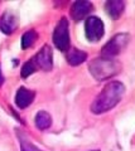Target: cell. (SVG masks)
<instances>
[{
  "label": "cell",
  "instance_id": "1",
  "mask_svg": "<svg viewBox=\"0 0 135 151\" xmlns=\"http://www.w3.org/2000/svg\"><path fill=\"white\" fill-rule=\"evenodd\" d=\"M124 93H125V87L121 82L119 81L110 82L104 87V89L96 97V100L92 102L91 111L96 113V115L110 111L111 108H114L121 101Z\"/></svg>",
  "mask_w": 135,
  "mask_h": 151
},
{
  "label": "cell",
  "instance_id": "2",
  "mask_svg": "<svg viewBox=\"0 0 135 151\" xmlns=\"http://www.w3.org/2000/svg\"><path fill=\"white\" fill-rule=\"evenodd\" d=\"M90 73L92 74V77L96 78L97 81H105V79L111 78L113 76L118 74L121 69V65L118 60H115L113 58H97L94 59L88 65Z\"/></svg>",
  "mask_w": 135,
  "mask_h": 151
},
{
  "label": "cell",
  "instance_id": "3",
  "mask_svg": "<svg viewBox=\"0 0 135 151\" xmlns=\"http://www.w3.org/2000/svg\"><path fill=\"white\" fill-rule=\"evenodd\" d=\"M129 43V34L126 33H119L113 39H110L101 49V57L104 58H113L115 55L120 54L124 48Z\"/></svg>",
  "mask_w": 135,
  "mask_h": 151
},
{
  "label": "cell",
  "instance_id": "4",
  "mask_svg": "<svg viewBox=\"0 0 135 151\" xmlns=\"http://www.w3.org/2000/svg\"><path fill=\"white\" fill-rule=\"evenodd\" d=\"M53 43L61 52H67L69 49V32H68V22L66 18H62L56 25L53 32Z\"/></svg>",
  "mask_w": 135,
  "mask_h": 151
},
{
  "label": "cell",
  "instance_id": "5",
  "mask_svg": "<svg viewBox=\"0 0 135 151\" xmlns=\"http://www.w3.org/2000/svg\"><path fill=\"white\" fill-rule=\"evenodd\" d=\"M85 33L90 42H99L105 33L104 23L97 17H88L85 23Z\"/></svg>",
  "mask_w": 135,
  "mask_h": 151
},
{
  "label": "cell",
  "instance_id": "6",
  "mask_svg": "<svg viewBox=\"0 0 135 151\" xmlns=\"http://www.w3.org/2000/svg\"><path fill=\"white\" fill-rule=\"evenodd\" d=\"M33 60L37 65V68H40V69L45 70V72L51 70L53 67V55H52V49H51V47L47 44L43 45V48L35 54Z\"/></svg>",
  "mask_w": 135,
  "mask_h": 151
},
{
  "label": "cell",
  "instance_id": "7",
  "mask_svg": "<svg viewBox=\"0 0 135 151\" xmlns=\"http://www.w3.org/2000/svg\"><path fill=\"white\" fill-rule=\"evenodd\" d=\"M17 28H18V17L10 10L5 12L0 18V30L4 34L9 35L13 32H15Z\"/></svg>",
  "mask_w": 135,
  "mask_h": 151
},
{
  "label": "cell",
  "instance_id": "8",
  "mask_svg": "<svg viewBox=\"0 0 135 151\" xmlns=\"http://www.w3.org/2000/svg\"><path fill=\"white\" fill-rule=\"evenodd\" d=\"M92 10V4L90 1H74L71 6V17L73 20H81Z\"/></svg>",
  "mask_w": 135,
  "mask_h": 151
},
{
  "label": "cell",
  "instance_id": "9",
  "mask_svg": "<svg viewBox=\"0 0 135 151\" xmlns=\"http://www.w3.org/2000/svg\"><path fill=\"white\" fill-rule=\"evenodd\" d=\"M34 100V92L25 87H20L15 94V105L19 108H27Z\"/></svg>",
  "mask_w": 135,
  "mask_h": 151
},
{
  "label": "cell",
  "instance_id": "10",
  "mask_svg": "<svg viewBox=\"0 0 135 151\" xmlns=\"http://www.w3.org/2000/svg\"><path fill=\"white\" fill-rule=\"evenodd\" d=\"M106 13L113 18V19H119L125 9V3L120 1V0H111V1H106L105 4Z\"/></svg>",
  "mask_w": 135,
  "mask_h": 151
},
{
  "label": "cell",
  "instance_id": "11",
  "mask_svg": "<svg viewBox=\"0 0 135 151\" xmlns=\"http://www.w3.org/2000/svg\"><path fill=\"white\" fill-rule=\"evenodd\" d=\"M87 58V53L83 50H80V49H76L73 48L71 49L67 53V62L71 64V65H78L83 63Z\"/></svg>",
  "mask_w": 135,
  "mask_h": 151
},
{
  "label": "cell",
  "instance_id": "12",
  "mask_svg": "<svg viewBox=\"0 0 135 151\" xmlns=\"http://www.w3.org/2000/svg\"><path fill=\"white\" fill-rule=\"evenodd\" d=\"M52 125V117L48 112L45 111H39L35 115V126L39 130H47Z\"/></svg>",
  "mask_w": 135,
  "mask_h": 151
},
{
  "label": "cell",
  "instance_id": "13",
  "mask_svg": "<svg viewBox=\"0 0 135 151\" xmlns=\"http://www.w3.org/2000/svg\"><path fill=\"white\" fill-rule=\"evenodd\" d=\"M37 40V33L34 30H28L22 37V48L27 49L33 45V43Z\"/></svg>",
  "mask_w": 135,
  "mask_h": 151
},
{
  "label": "cell",
  "instance_id": "14",
  "mask_svg": "<svg viewBox=\"0 0 135 151\" xmlns=\"http://www.w3.org/2000/svg\"><path fill=\"white\" fill-rule=\"evenodd\" d=\"M19 141H20V151H40L35 145L32 144L23 134H19Z\"/></svg>",
  "mask_w": 135,
  "mask_h": 151
},
{
  "label": "cell",
  "instance_id": "15",
  "mask_svg": "<svg viewBox=\"0 0 135 151\" xmlns=\"http://www.w3.org/2000/svg\"><path fill=\"white\" fill-rule=\"evenodd\" d=\"M37 70V65L34 63V60L33 59H30V60H28V62H25L24 64H23V67H22V77L23 78H27V77H29V76L32 73H34Z\"/></svg>",
  "mask_w": 135,
  "mask_h": 151
},
{
  "label": "cell",
  "instance_id": "16",
  "mask_svg": "<svg viewBox=\"0 0 135 151\" xmlns=\"http://www.w3.org/2000/svg\"><path fill=\"white\" fill-rule=\"evenodd\" d=\"M4 83V76H3V73H1V68H0V86Z\"/></svg>",
  "mask_w": 135,
  "mask_h": 151
}]
</instances>
